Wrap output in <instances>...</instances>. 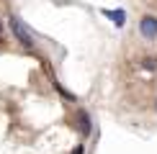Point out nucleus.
Instances as JSON below:
<instances>
[{
	"mask_svg": "<svg viewBox=\"0 0 157 154\" xmlns=\"http://www.w3.org/2000/svg\"><path fill=\"white\" fill-rule=\"evenodd\" d=\"M103 16L113 18L116 26H124V23H126V13H124V10H103Z\"/></svg>",
	"mask_w": 157,
	"mask_h": 154,
	"instance_id": "7ed1b4c3",
	"label": "nucleus"
},
{
	"mask_svg": "<svg viewBox=\"0 0 157 154\" xmlns=\"http://www.w3.org/2000/svg\"><path fill=\"white\" fill-rule=\"evenodd\" d=\"M139 31L144 38H157V18L155 16H144L139 21Z\"/></svg>",
	"mask_w": 157,
	"mask_h": 154,
	"instance_id": "f03ea898",
	"label": "nucleus"
},
{
	"mask_svg": "<svg viewBox=\"0 0 157 154\" xmlns=\"http://www.w3.org/2000/svg\"><path fill=\"white\" fill-rule=\"evenodd\" d=\"M0 34H3V21H0Z\"/></svg>",
	"mask_w": 157,
	"mask_h": 154,
	"instance_id": "0eeeda50",
	"label": "nucleus"
},
{
	"mask_svg": "<svg viewBox=\"0 0 157 154\" xmlns=\"http://www.w3.org/2000/svg\"><path fill=\"white\" fill-rule=\"evenodd\" d=\"M144 67L147 69H155V59H152V57H147V59H144Z\"/></svg>",
	"mask_w": 157,
	"mask_h": 154,
	"instance_id": "39448f33",
	"label": "nucleus"
},
{
	"mask_svg": "<svg viewBox=\"0 0 157 154\" xmlns=\"http://www.w3.org/2000/svg\"><path fill=\"white\" fill-rule=\"evenodd\" d=\"M77 121H80V131L82 134H90V116L85 111H80V113H77Z\"/></svg>",
	"mask_w": 157,
	"mask_h": 154,
	"instance_id": "20e7f679",
	"label": "nucleus"
},
{
	"mask_svg": "<svg viewBox=\"0 0 157 154\" xmlns=\"http://www.w3.org/2000/svg\"><path fill=\"white\" fill-rule=\"evenodd\" d=\"M10 28H13V34L18 36V41H21L26 49H34V36H31L29 31L23 28V23L18 21V18H10Z\"/></svg>",
	"mask_w": 157,
	"mask_h": 154,
	"instance_id": "f257e3e1",
	"label": "nucleus"
},
{
	"mask_svg": "<svg viewBox=\"0 0 157 154\" xmlns=\"http://www.w3.org/2000/svg\"><path fill=\"white\" fill-rule=\"evenodd\" d=\"M72 154H85V146H82V144H77L75 149H72Z\"/></svg>",
	"mask_w": 157,
	"mask_h": 154,
	"instance_id": "423d86ee",
	"label": "nucleus"
}]
</instances>
